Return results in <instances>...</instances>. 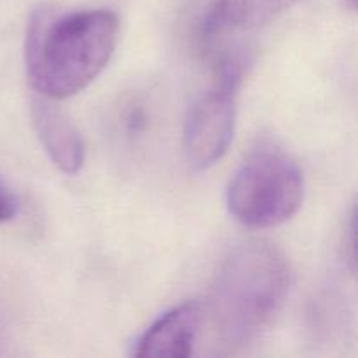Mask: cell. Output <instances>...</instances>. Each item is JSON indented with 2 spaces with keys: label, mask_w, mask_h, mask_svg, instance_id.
I'll return each mask as SVG.
<instances>
[{
  "label": "cell",
  "mask_w": 358,
  "mask_h": 358,
  "mask_svg": "<svg viewBox=\"0 0 358 358\" xmlns=\"http://www.w3.org/2000/svg\"><path fill=\"white\" fill-rule=\"evenodd\" d=\"M119 38V17L108 9L59 14L38 7L24 38L27 77L35 94L65 100L86 90L105 70Z\"/></svg>",
  "instance_id": "obj_1"
},
{
  "label": "cell",
  "mask_w": 358,
  "mask_h": 358,
  "mask_svg": "<svg viewBox=\"0 0 358 358\" xmlns=\"http://www.w3.org/2000/svg\"><path fill=\"white\" fill-rule=\"evenodd\" d=\"M292 283L289 259L266 240H247L224 257L208 297L210 324L229 350L257 341L275 322Z\"/></svg>",
  "instance_id": "obj_2"
},
{
  "label": "cell",
  "mask_w": 358,
  "mask_h": 358,
  "mask_svg": "<svg viewBox=\"0 0 358 358\" xmlns=\"http://www.w3.org/2000/svg\"><path fill=\"white\" fill-rule=\"evenodd\" d=\"M304 177L283 147L262 140L248 152L227 187L231 215L250 229H269L299 212Z\"/></svg>",
  "instance_id": "obj_3"
},
{
  "label": "cell",
  "mask_w": 358,
  "mask_h": 358,
  "mask_svg": "<svg viewBox=\"0 0 358 358\" xmlns=\"http://www.w3.org/2000/svg\"><path fill=\"white\" fill-rule=\"evenodd\" d=\"M241 80V62L227 56L220 62L217 79L198 96L184 122V150L189 164L206 170L226 156L234 136L236 91Z\"/></svg>",
  "instance_id": "obj_4"
},
{
  "label": "cell",
  "mask_w": 358,
  "mask_h": 358,
  "mask_svg": "<svg viewBox=\"0 0 358 358\" xmlns=\"http://www.w3.org/2000/svg\"><path fill=\"white\" fill-rule=\"evenodd\" d=\"M201 322V306L196 301L173 306L136 338L131 346V355L138 358L191 357L194 353Z\"/></svg>",
  "instance_id": "obj_5"
},
{
  "label": "cell",
  "mask_w": 358,
  "mask_h": 358,
  "mask_svg": "<svg viewBox=\"0 0 358 358\" xmlns=\"http://www.w3.org/2000/svg\"><path fill=\"white\" fill-rule=\"evenodd\" d=\"M31 122L45 154L59 171L76 175L86 161V143L77 126L55 103V100L37 96L30 103Z\"/></svg>",
  "instance_id": "obj_6"
},
{
  "label": "cell",
  "mask_w": 358,
  "mask_h": 358,
  "mask_svg": "<svg viewBox=\"0 0 358 358\" xmlns=\"http://www.w3.org/2000/svg\"><path fill=\"white\" fill-rule=\"evenodd\" d=\"M299 0H219L215 7L217 23L236 28H254L269 23Z\"/></svg>",
  "instance_id": "obj_7"
},
{
  "label": "cell",
  "mask_w": 358,
  "mask_h": 358,
  "mask_svg": "<svg viewBox=\"0 0 358 358\" xmlns=\"http://www.w3.org/2000/svg\"><path fill=\"white\" fill-rule=\"evenodd\" d=\"M10 343H13V320H10L7 306L0 297V355L9 353Z\"/></svg>",
  "instance_id": "obj_8"
},
{
  "label": "cell",
  "mask_w": 358,
  "mask_h": 358,
  "mask_svg": "<svg viewBox=\"0 0 358 358\" xmlns=\"http://www.w3.org/2000/svg\"><path fill=\"white\" fill-rule=\"evenodd\" d=\"M17 199L16 196L0 182V222H9L17 215Z\"/></svg>",
  "instance_id": "obj_9"
}]
</instances>
